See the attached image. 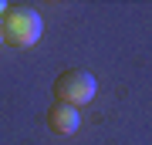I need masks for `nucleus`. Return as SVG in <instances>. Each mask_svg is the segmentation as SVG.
Listing matches in <instances>:
<instances>
[{
	"instance_id": "5",
	"label": "nucleus",
	"mask_w": 152,
	"mask_h": 145,
	"mask_svg": "<svg viewBox=\"0 0 152 145\" xmlns=\"http://www.w3.org/2000/svg\"><path fill=\"white\" fill-rule=\"evenodd\" d=\"M0 44H4V37H0Z\"/></svg>"
},
{
	"instance_id": "1",
	"label": "nucleus",
	"mask_w": 152,
	"mask_h": 145,
	"mask_svg": "<svg viewBox=\"0 0 152 145\" xmlns=\"http://www.w3.org/2000/svg\"><path fill=\"white\" fill-rule=\"evenodd\" d=\"M41 31H44V24L34 7H7V14L0 17V37H4V44H14V47L37 44Z\"/></svg>"
},
{
	"instance_id": "2",
	"label": "nucleus",
	"mask_w": 152,
	"mask_h": 145,
	"mask_svg": "<svg viewBox=\"0 0 152 145\" xmlns=\"http://www.w3.org/2000/svg\"><path fill=\"white\" fill-rule=\"evenodd\" d=\"M95 98V78L81 68H68L61 71L58 81H54V101L61 105H71V108H81Z\"/></svg>"
},
{
	"instance_id": "3",
	"label": "nucleus",
	"mask_w": 152,
	"mask_h": 145,
	"mask_svg": "<svg viewBox=\"0 0 152 145\" xmlns=\"http://www.w3.org/2000/svg\"><path fill=\"white\" fill-rule=\"evenodd\" d=\"M78 125H81L78 108L61 105V101H54V105L48 108V128H51V132H58V135H75Z\"/></svg>"
},
{
	"instance_id": "4",
	"label": "nucleus",
	"mask_w": 152,
	"mask_h": 145,
	"mask_svg": "<svg viewBox=\"0 0 152 145\" xmlns=\"http://www.w3.org/2000/svg\"><path fill=\"white\" fill-rule=\"evenodd\" d=\"M7 14V4H4V0H0V17H4Z\"/></svg>"
}]
</instances>
